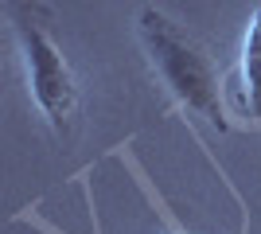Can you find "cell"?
I'll list each match as a JSON object with an SVG mask.
<instances>
[{
    "label": "cell",
    "mask_w": 261,
    "mask_h": 234,
    "mask_svg": "<svg viewBox=\"0 0 261 234\" xmlns=\"http://www.w3.org/2000/svg\"><path fill=\"white\" fill-rule=\"evenodd\" d=\"M8 20L16 32V43H20L28 94H32L35 110L51 121L55 133H70L78 117V78L66 63L63 47L55 43L39 0H8Z\"/></svg>",
    "instance_id": "cell-2"
},
{
    "label": "cell",
    "mask_w": 261,
    "mask_h": 234,
    "mask_svg": "<svg viewBox=\"0 0 261 234\" xmlns=\"http://www.w3.org/2000/svg\"><path fill=\"white\" fill-rule=\"evenodd\" d=\"M141 43H144V51H148L152 70L160 74L164 86H168V94H172L184 110L207 117L215 129H226L218 70H215L207 51L175 20H168V16L156 12V8L141 12Z\"/></svg>",
    "instance_id": "cell-1"
},
{
    "label": "cell",
    "mask_w": 261,
    "mask_h": 234,
    "mask_svg": "<svg viewBox=\"0 0 261 234\" xmlns=\"http://www.w3.org/2000/svg\"><path fill=\"white\" fill-rule=\"evenodd\" d=\"M242 101L253 117H261V0L242 39Z\"/></svg>",
    "instance_id": "cell-3"
}]
</instances>
